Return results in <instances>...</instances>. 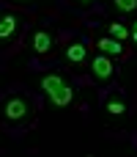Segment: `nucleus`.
Masks as SVG:
<instances>
[{
    "instance_id": "obj_1",
    "label": "nucleus",
    "mask_w": 137,
    "mask_h": 157,
    "mask_svg": "<svg viewBox=\"0 0 137 157\" xmlns=\"http://www.w3.org/2000/svg\"><path fill=\"white\" fill-rule=\"evenodd\" d=\"M30 110H33V105H30L27 97H8L3 102V116L8 121H22V119L30 116Z\"/></svg>"
},
{
    "instance_id": "obj_2",
    "label": "nucleus",
    "mask_w": 137,
    "mask_h": 157,
    "mask_svg": "<svg viewBox=\"0 0 137 157\" xmlns=\"http://www.w3.org/2000/svg\"><path fill=\"white\" fill-rule=\"evenodd\" d=\"M91 75H93V80L96 83H107V80H113V75H115V66H113V58L110 55H93L91 58Z\"/></svg>"
},
{
    "instance_id": "obj_3",
    "label": "nucleus",
    "mask_w": 137,
    "mask_h": 157,
    "mask_svg": "<svg viewBox=\"0 0 137 157\" xmlns=\"http://www.w3.org/2000/svg\"><path fill=\"white\" fill-rule=\"evenodd\" d=\"M52 47H55V33L52 30L41 28V30L33 33V50H36V55H49Z\"/></svg>"
},
{
    "instance_id": "obj_4",
    "label": "nucleus",
    "mask_w": 137,
    "mask_h": 157,
    "mask_svg": "<svg viewBox=\"0 0 137 157\" xmlns=\"http://www.w3.org/2000/svg\"><path fill=\"white\" fill-rule=\"evenodd\" d=\"M96 47H99L104 55H113V58H118V55L124 52L121 41H118V39H113V36H104V39H99V41H96Z\"/></svg>"
},
{
    "instance_id": "obj_5",
    "label": "nucleus",
    "mask_w": 137,
    "mask_h": 157,
    "mask_svg": "<svg viewBox=\"0 0 137 157\" xmlns=\"http://www.w3.org/2000/svg\"><path fill=\"white\" fill-rule=\"evenodd\" d=\"M49 99H52V105H58V108H66V105L74 99V91H71V86H69V83H63L58 91H52V94H49Z\"/></svg>"
},
{
    "instance_id": "obj_6",
    "label": "nucleus",
    "mask_w": 137,
    "mask_h": 157,
    "mask_svg": "<svg viewBox=\"0 0 137 157\" xmlns=\"http://www.w3.org/2000/svg\"><path fill=\"white\" fill-rule=\"evenodd\" d=\"M85 58H88V50H85V44L74 41V44H69V47H66V61H69V63H82Z\"/></svg>"
},
{
    "instance_id": "obj_7",
    "label": "nucleus",
    "mask_w": 137,
    "mask_h": 157,
    "mask_svg": "<svg viewBox=\"0 0 137 157\" xmlns=\"http://www.w3.org/2000/svg\"><path fill=\"white\" fill-rule=\"evenodd\" d=\"M104 110L110 113V116H124L126 113V102H124V97H118V94H113V97H107V102H104Z\"/></svg>"
},
{
    "instance_id": "obj_8",
    "label": "nucleus",
    "mask_w": 137,
    "mask_h": 157,
    "mask_svg": "<svg viewBox=\"0 0 137 157\" xmlns=\"http://www.w3.org/2000/svg\"><path fill=\"white\" fill-rule=\"evenodd\" d=\"M16 17H11V14H3L0 17V39H11L14 33H16Z\"/></svg>"
},
{
    "instance_id": "obj_9",
    "label": "nucleus",
    "mask_w": 137,
    "mask_h": 157,
    "mask_svg": "<svg viewBox=\"0 0 137 157\" xmlns=\"http://www.w3.org/2000/svg\"><path fill=\"white\" fill-rule=\"evenodd\" d=\"M110 36L118 39V41H124V39L129 36V28H126L124 22H110Z\"/></svg>"
},
{
    "instance_id": "obj_10",
    "label": "nucleus",
    "mask_w": 137,
    "mask_h": 157,
    "mask_svg": "<svg viewBox=\"0 0 137 157\" xmlns=\"http://www.w3.org/2000/svg\"><path fill=\"white\" fill-rule=\"evenodd\" d=\"M115 8H118L121 14H135L137 0H115Z\"/></svg>"
},
{
    "instance_id": "obj_11",
    "label": "nucleus",
    "mask_w": 137,
    "mask_h": 157,
    "mask_svg": "<svg viewBox=\"0 0 137 157\" xmlns=\"http://www.w3.org/2000/svg\"><path fill=\"white\" fill-rule=\"evenodd\" d=\"M132 36H135V44H137V19H135V30H132Z\"/></svg>"
},
{
    "instance_id": "obj_12",
    "label": "nucleus",
    "mask_w": 137,
    "mask_h": 157,
    "mask_svg": "<svg viewBox=\"0 0 137 157\" xmlns=\"http://www.w3.org/2000/svg\"><path fill=\"white\" fill-rule=\"evenodd\" d=\"M77 3H91V0H77Z\"/></svg>"
},
{
    "instance_id": "obj_13",
    "label": "nucleus",
    "mask_w": 137,
    "mask_h": 157,
    "mask_svg": "<svg viewBox=\"0 0 137 157\" xmlns=\"http://www.w3.org/2000/svg\"><path fill=\"white\" fill-rule=\"evenodd\" d=\"M22 3H25V0H22Z\"/></svg>"
}]
</instances>
